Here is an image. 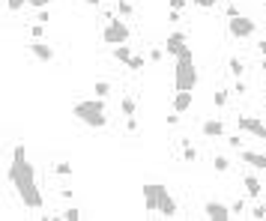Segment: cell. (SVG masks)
I'll list each match as a JSON object with an SVG mask.
<instances>
[{"label":"cell","mask_w":266,"mask_h":221,"mask_svg":"<svg viewBox=\"0 0 266 221\" xmlns=\"http://www.w3.org/2000/svg\"><path fill=\"white\" fill-rule=\"evenodd\" d=\"M228 99H231V93L222 87V90H216V96H213V102H216V108L222 111V108H228Z\"/></svg>","instance_id":"23"},{"label":"cell","mask_w":266,"mask_h":221,"mask_svg":"<svg viewBox=\"0 0 266 221\" xmlns=\"http://www.w3.org/2000/svg\"><path fill=\"white\" fill-rule=\"evenodd\" d=\"M213 168H216V174H228L231 171V159L219 153V156H213Z\"/></svg>","instance_id":"21"},{"label":"cell","mask_w":266,"mask_h":221,"mask_svg":"<svg viewBox=\"0 0 266 221\" xmlns=\"http://www.w3.org/2000/svg\"><path fill=\"white\" fill-rule=\"evenodd\" d=\"M165 51H168L171 57L186 54V51H189V36H186L183 30H174V33L168 36V42H165Z\"/></svg>","instance_id":"8"},{"label":"cell","mask_w":266,"mask_h":221,"mask_svg":"<svg viewBox=\"0 0 266 221\" xmlns=\"http://www.w3.org/2000/svg\"><path fill=\"white\" fill-rule=\"evenodd\" d=\"M126 132L129 135H138V120L135 117H126Z\"/></svg>","instance_id":"35"},{"label":"cell","mask_w":266,"mask_h":221,"mask_svg":"<svg viewBox=\"0 0 266 221\" xmlns=\"http://www.w3.org/2000/svg\"><path fill=\"white\" fill-rule=\"evenodd\" d=\"M228 33H231L234 39L246 42V39H252V36L258 33V21H255V18H249V15H237V18H231V21H228Z\"/></svg>","instance_id":"5"},{"label":"cell","mask_w":266,"mask_h":221,"mask_svg":"<svg viewBox=\"0 0 266 221\" xmlns=\"http://www.w3.org/2000/svg\"><path fill=\"white\" fill-rule=\"evenodd\" d=\"M249 219H266V204H261V201H258V204H255V210H252V216H249Z\"/></svg>","instance_id":"29"},{"label":"cell","mask_w":266,"mask_h":221,"mask_svg":"<svg viewBox=\"0 0 266 221\" xmlns=\"http://www.w3.org/2000/svg\"><path fill=\"white\" fill-rule=\"evenodd\" d=\"M117 12H120V18H132L135 15V6L129 0H117Z\"/></svg>","instance_id":"24"},{"label":"cell","mask_w":266,"mask_h":221,"mask_svg":"<svg viewBox=\"0 0 266 221\" xmlns=\"http://www.w3.org/2000/svg\"><path fill=\"white\" fill-rule=\"evenodd\" d=\"M204 216H207L210 221H231L234 219L231 207L222 204V201H207V204H204Z\"/></svg>","instance_id":"7"},{"label":"cell","mask_w":266,"mask_h":221,"mask_svg":"<svg viewBox=\"0 0 266 221\" xmlns=\"http://www.w3.org/2000/svg\"><path fill=\"white\" fill-rule=\"evenodd\" d=\"M240 159H243L246 165H252V168H261V171H266V153H255V150H240Z\"/></svg>","instance_id":"15"},{"label":"cell","mask_w":266,"mask_h":221,"mask_svg":"<svg viewBox=\"0 0 266 221\" xmlns=\"http://www.w3.org/2000/svg\"><path fill=\"white\" fill-rule=\"evenodd\" d=\"M237 129H240V132H249V135H255V138H261V141H266V123H261L258 117H249V114L237 117Z\"/></svg>","instance_id":"6"},{"label":"cell","mask_w":266,"mask_h":221,"mask_svg":"<svg viewBox=\"0 0 266 221\" xmlns=\"http://www.w3.org/2000/svg\"><path fill=\"white\" fill-rule=\"evenodd\" d=\"M231 213H234V219H237V216H243V213H246V201H243V198H240V201H234V204H231Z\"/></svg>","instance_id":"31"},{"label":"cell","mask_w":266,"mask_h":221,"mask_svg":"<svg viewBox=\"0 0 266 221\" xmlns=\"http://www.w3.org/2000/svg\"><path fill=\"white\" fill-rule=\"evenodd\" d=\"M111 93H114V84H111V81H96V84H93V96L108 99Z\"/></svg>","instance_id":"19"},{"label":"cell","mask_w":266,"mask_h":221,"mask_svg":"<svg viewBox=\"0 0 266 221\" xmlns=\"http://www.w3.org/2000/svg\"><path fill=\"white\" fill-rule=\"evenodd\" d=\"M42 36H45V24H39V21H36V24L30 27V39H42Z\"/></svg>","instance_id":"30"},{"label":"cell","mask_w":266,"mask_h":221,"mask_svg":"<svg viewBox=\"0 0 266 221\" xmlns=\"http://www.w3.org/2000/svg\"><path fill=\"white\" fill-rule=\"evenodd\" d=\"M6 180H9V186L18 192V201H21L27 210H42V192H39V186H36V171H33V165L27 162L24 144H15L12 162H9V171H6Z\"/></svg>","instance_id":"1"},{"label":"cell","mask_w":266,"mask_h":221,"mask_svg":"<svg viewBox=\"0 0 266 221\" xmlns=\"http://www.w3.org/2000/svg\"><path fill=\"white\" fill-rule=\"evenodd\" d=\"M192 99H195V96H192L189 90H177V93H174V111H177V114L192 111Z\"/></svg>","instance_id":"14"},{"label":"cell","mask_w":266,"mask_h":221,"mask_svg":"<svg viewBox=\"0 0 266 221\" xmlns=\"http://www.w3.org/2000/svg\"><path fill=\"white\" fill-rule=\"evenodd\" d=\"M228 144H231L234 150H243V138H240V135H231V138H228Z\"/></svg>","instance_id":"37"},{"label":"cell","mask_w":266,"mask_h":221,"mask_svg":"<svg viewBox=\"0 0 266 221\" xmlns=\"http://www.w3.org/2000/svg\"><path fill=\"white\" fill-rule=\"evenodd\" d=\"M264 9H266V3H264Z\"/></svg>","instance_id":"43"},{"label":"cell","mask_w":266,"mask_h":221,"mask_svg":"<svg viewBox=\"0 0 266 221\" xmlns=\"http://www.w3.org/2000/svg\"><path fill=\"white\" fill-rule=\"evenodd\" d=\"M51 174H54V177H72V162H57V165L51 168Z\"/></svg>","instance_id":"22"},{"label":"cell","mask_w":266,"mask_h":221,"mask_svg":"<svg viewBox=\"0 0 266 221\" xmlns=\"http://www.w3.org/2000/svg\"><path fill=\"white\" fill-rule=\"evenodd\" d=\"M135 111H138V102H135L132 96H123V99H120V114H123V117H135Z\"/></svg>","instance_id":"20"},{"label":"cell","mask_w":266,"mask_h":221,"mask_svg":"<svg viewBox=\"0 0 266 221\" xmlns=\"http://www.w3.org/2000/svg\"><path fill=\"white\" fill-rule=\"evenodd\" d=\"M24 6H27V0H6V9L9 12H21Z\"/></svg>","instance_id":"32"},{"label":"cell","mask_w":266,"mask_h":221,"mask_svg":"<svg viewBox=\"0 0 266 221\" xmlns=\"http://www.w3.org/2000/svg\"><path fill=\"white\" fill-rule=\"evenodd\" d=\"M111 57H114L117 63H123V66H126L135 54H132V48H129V45H114V48H111Z\"/></svg>","instance_id":"17"},{"label":"cell","mask_w":266,"mask_h":221,"mask_svg":"<svg viewBox=\"0 0 266 221\" xmlns=\"http://www.w3.org/2000/svg\"><path fill=\"white\" fill-rule=\"evenodd\" d=\"M168 21H171V24H180V12H177V9H171V12H168Z\"/></svg>","instance_id":"40"},{"label":"cell","mask_w":266,"mask_h":221,"mask_svg":"<svg viewBox=\"0 0 266 221\" xmlns=\"http://www.w3.org/2000/svg\"><path fill=\"white\" fill-rule=\"evenodd\" d=\"M234 93H237V96H246V93H249V84H246L243 78H234Z\"/></svg>","instance_id":"28"},{"label":"cell","mask_w":266,"mask_h":221,"mask_svg":"<svg viewBox=\"0 0 266 221\" xmlns=\"http://www.w3.org/2000/svg\"><path fill=\"white\" fill-rule=\"evenodd\" d=\"M147 57H150V63H162V57H165V45H162V48H150Z\"/></svg>","instance_id":"27"},{"label":"cell","mask_w":266,"mask_h":221,"mask_svg":"<svg viewBox=\"0 0 266 221\" xmlns=\"http://www.w3.org/2000/svg\"><path fill=\"white\" fill-rule=\"evenodd\" d=\"M180 156H183V162H189V165H195L198 162V147L192 144V141H180Z\"/></svg>","instance_id":"16"},{"label":"cell","mask_w":266,"mask_h":221,"mask_svg":"<svg viewBox=\"0 0 266 221\" xmlns=\"http://www.w3.org/2000/svg\"><path fill=\"white\" fill-rule=\"evenodd\" d=\"M147 60H150V57H144V54H135V57H132V60H129V63H126V66H129V69H132V72H141V69H144V63H147Z\"/></svg>","instance_id":"25"},{"label":"cell","mask_w":266,"mask_h":221,"mask_svg":"<svg viewBox=\"0 0 266 221\" xmlns=\"http://www.w3.org/2000/svg\"><path fill=\"white\" fill-rule=\"evenodd\" d=\"M171 3V9H177V12H183L186 6H189V0H168Z\"/></svg>","instance_id":"38"},{"label":"cell","mask_w":266,"mask_h":221,"mask_svg":"<svg viewBox=\"0 0 266 221\" xmlns=\"http://www.w3.org/2000/svg\"><path fill=\"white\" fill-rule=\"evenodd\" d=\"M201 132H204V138L219 141V138H225V123L222 120H204L201 123Z\"/></svg>","instance_id":"13"},{"label":"cell","mask_w":266,"mask_h":221,"mask_svg":"<svg viewBox=\"0 0 266 221\" xmlns=\"http://www.w3.org/2000/svg\"><path fill=\"white\" fill-rule=\"evenodd\" d=\"M177 123H180V114H177V111H174V114H171V117H168V126H177Z\"/></svg>","instance_id":"41"},{"label":"cell","mask_w":266,"mask_h":221,"mask_svg":"<svg viewBox=\"0 0 266 221\" xmlns=\"http://www.w3.org/2000/svg\"><path fill=\"white\" fill-rule=\"evenodd\" d=\"M240 15V9H237V3L234 0H228V18H237Z\"/></svg>","instance_id":"39"},{"label":"cell","mask_w":266,"mask_h":221,"mask_svg":"<svg viewBox=\"0 0 266 221\" xmlns=\"http://www.w3.org/2000/svg\"><path fill=\"white\" fill-rule=\"evenodd\" d=\"M72 117L81 120L87 129H105L108 126V114H105V99L93 96V99H84L72 108Z\"/></svg>","instance_id":"2"},{"label":"cell","mask_w":266,"mask_h":221,"mask_svg":"<svg viewBox=\"0 0 266 221\" xmlns=\"http://www.w3.org/2000/svg\"><path fill=\"white\" fill-rule=\"evenodd\" d=\"M243 189H246V195H249L252 201H261V198H264V183H261L255 174H246V177H243Z\"/></svg>","instance_id":"11"},{"label":"cell","mask_w":266,"mask_h":221,"mask_svg":"<svg viewBox=\"0 0 266 221\" xmlns=\"http://www.w3.org/2000/svg\"><path fill=\"white\" fill-rule=\"evenodd\" d=\"M174 87H177V90H189V93H195V87H198V66H195L192 48L177 57V66H174Z\"/></svg>","instance_id":"3"},{"label":"cell","mask_w":266,"mask_h":221,"mask_svg":"<svg viewBox=\"0 0 266 221\" xmlns=\"http://www.w3.org/2000/svg\"><path fill=\"white\" fill-rule=\"evenodd\" d=\"M162 183H144V210L159 213V198H162Z\"/></svg>","instance_id":"9"},{"label":"cell","mask_w":266,"mask_h":221,"mask_svg":"<svg viewBox=\"0 0 266 221\" xmlns=\"http://www.w3.org/2000/svg\"><path fill=\"white\" fill-rule=\"evenodd\" d=\"M27 6H30V9H48L51 0H27Z\"/></svg>","instance_id":"36"},{"label":"cell","mask_w":266,"mask_h":221,"mask_svg":"<svg viewBox=\"0 0 266 221\" xmlns=\"http://www.w3.org/2000/svg\"><path fill=\"white\" fill-rule=\"evenodd\" d=\"M99 3H102V0H84V6H90V9H93V6H99Z\"/></svg>","instance_id":"42"},{"label":"cell","mask_w":266,"mask_h":221,"mask_svg":"<svg viewBox=\"0 0 266 221\" xmlns=\"http://www.w3.org/2000/svg\"><path fill=\"white\" fill-rule=\"evenodd\" d=\"M192 3H195L198 9H216V6H219L222 0H192Z\"/></svg>","instance_id":"33"},{"label":"cell","mask_w":266,"mask_h":221,"mask_svg":"<svg viewBox=\"0 0 266 221\" xmlns=\"http://www.w3.org/2000/svg\"><path fill=\"white\" fill-rule=\"evenodd\" d=\"M27 51H30L39 63H54V57H57V54H54V48H51L48 42H42V39H33V42L27 45Z\"/></svg>","instance_id":"10"},{"label":"cell","mask_w":266,"mask_h":221,"mask_svg":"<svg viewBox=\"0 0 266 221\" xmlns=\"http://www.w3.org/2000/svg\"><path fill=\"white\" fill-rule=\"evenodd\" d=\"M228 72H231L234 78H243V75H246V63L234 54V57H228Z\"/></svg>","instance_id":"18"},{"label":"cell","mask_w":266,"mask_h":221,"mask_svg":"<svg viewBox=\"0 0 266 221\" xmlns=\"http://www.w3.org/2000/svg\"><path fill=\"white\" fill-rule=\"evenodd\" d=\"M36 21H39V24H48V21H51V12H48V9H36Z\"/></svg>","instance_id":"34"},{"label":"cell","mask_w":266,"mask_h":221,"mask_svg":"<svg viewBox=\"0 0 266 221\" xmlns=\"http://www.w3.org/2000/svg\"><path fill=\"white\" fill-rule=\"evenodd\" d=\"M129 39H132V27L126 24V18H114L102 30V42L105 45H129Z\"/></svg>","instance_id":"4"},{"label":"cell","mask_w":266,"mask_h":221,"mask_svg":"<svg viewBox=\"0 0 266 221\" xmlns=\"http://www.w3.org/2000/svg\"><path fill=\"white\" fill-rule=\"evenodd\" d=\"M60 219H63V221H78V219H81V210H78V207H69V210H63V213H60Z\"/></svg>","instance_id":"26"},{"label":"cell","mask_w":266,"mask_h":221,"mask_svg":"<svg viewBox=\"0 0 266 221\" xmlns=\"http://www.w3.org/2000/svg\"><path fill=\"white\" fill-rule=\"evenodd\" d=\"M177 213H180L177 201L171 198V192H168V189H162V198H159V216H165V219H174Z\"/></svg>","instance_id":"12"}]
</instances>
